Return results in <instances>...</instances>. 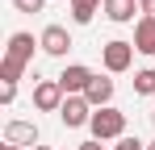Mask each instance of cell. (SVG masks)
Returning a JSON list of instances; mask_svg holds the SVG:
<instances>
[{
    "label": "cell",
    "instance_id": "cell-1",
    "mask_svg": "<svg viewBox=\"0 0 155 150\" xmlns=\"http://www.w3.org/2000/svg\"><path fill=\"white\" fill-rule=\"evenodd\" d=\"M88 129H92V138H97V142H109V138H113V142H122V138H126V113H122V108H113V104H109V108H97V113H92V121H88Z\"/></svg>",
    "mask_w": 155,
    "mask_h": 150
},
{
    "label": "cell",
    "instance_id": "cell-2",
    "mask_svg": "<svg viewBox=\"0 0 155 150\" xmlns=\"http://www.w3.org/2000/svg\"><path fill=\"white\" fill-rule=\"evenodd\" d=\"M101 63H105V71H113V75L130 71V63H134V42H122V38L105 42L101 46Z\"/></svg>",
    "mask_w": 155,
    "mask_h": 150
},
{
    "label": "cell",
    "instance_id": "cell-3",
    "mask_svg": "<svg viewBox=\"0 0 155 150\" xmlns=\"http://www.w3.org/2000/svg\"><path fill=\"white\" fill-rule=\"evenodd\" d=\"M63 100H67V92H63L59 79H38V83H34V108H42V113H59Z\"/></svg>",
    "mask_w": 155,
    "mask_h": 150
},
{
    "label": "cell",
    "instance_id": "cell-4",
    "mask_svg": "<svg viewBox=\"0 0 155 150\" xmlns=\"http://www.w3.org/2000/svg\"><path fill=\"white\" fill-rule=\"evenodd\" d=\"M38 46H42V54H51V58H63L76 42H71L67 25H46V29H42V38H38Z\"/></svg>",
    "mask_w": 155,
    "mask_h": 150
},
{
    "label": "cell",
    "instance_id": "cell-5",
    "mask_svg": "<svg viewBox=\"0 0 155 150\" xmlns=\"http://www.w3.org/2000/svg\"><path fill=\"white\" fill-rule=\"evenodd\" d=\"M59 121L67 125V129L88 125V121H92V104H88L84 96H67V100H63V108H59Z\"/></svg>",
    "mask_w": 155,
    "mask_h": 150
},
{
    "label": "cell",
    "instance_id": "cell-6",
    "mask_svg": "<svg viewBox=\"0 0 155 150\" xmlns=\"http://www.w3.org/2000/svg\"><path fill=\"white\" fill-rule=\"evenodd\" d=\"M92 79H97V75L88 71L84 63H71V67H63V75H59V83H63V92H67V96H84Z\"/></svg>",
    "mask_w": 155,
    "mask_h": 150
},
{
    "label": "cell",
    "instance_id": "cell-7",
    "mask_svg": "<svg viewBox=\"0 0 155 150\" xmlns=\"http://www.w3.org/2000/svg\"><path fill=\"white\" fill-rule=\"evenodd\" d=\"M34 33H13L8 38V46H4V63H17V67H25L29 58H34Z\"/></svg>",
    "mask_w": 155,
    "mask_h": 150
},
{
    "label": "cell",
    "instance_id": "cell-8",
    "mask_svg": "<svg viewBox=\"0 0 155 150\" xmlns=\"http://www.w3.org/2000/svg\"><path fill=\"white\" fill-rule=\"evenodd\" d=\"M4 142L8 146H38V125L34 121H8L4 125Z\"/></svg>",
    "mask_w": 155,
    "mask_h": 150
},
{
    "label": "cell",
    "instance_id": "cell-9",
    "mask_svg": "<svg viewBox=\"0 0 155 150\" xmlns=\"http://www.w3.org/2000/svg\"><path fill=\"white\" fill-rule=\"evenodd\" d=\"M84 100H88L92 108H109V100H113V79H105V75H97V79L88 83V92H84Z\"/></svg>",
    "mask_w": 155,
    "mask_h": 150
},
{
    "label": "cell",
    "instance_id": "cell-10",
    "mask_svg": "<svg viewBox=\"0 0 155 150\" xmlns=\"http://www.w3.org/2000/svg\"><path fill=\"white\" fill-rule=\"evenodd\" d=\"M134 50L138 54H155V21L151 17H138L134 21Z\"/></svg>",
    "mask_w": 155,
    "mask_h": 150
},
{
    "label": "cell",
    "instance_id": "cell-11",
    "mask_svg": "<svg viewBox=\"0 0 155 150\" xmlns=\"http://www.w3.org/2000/svg\"><path fill=\"white\" fill-rule=\"evenodd\" d=\"M101 8H105V17H109L113 25L134 21V13H138V4H134V0H101Z\"/></svg>",
    "mask_w": 155,
    "mask_h": 150
},
{
    "label": "cell",
    "instance_id": "cell-12",
    "mask_svg": "<svg viewBox=\"0 0 155 150\" xmlns=\"http://www.w3.org/2000/svg\"><path fill=\"white\" fill-rule=\"evenodd\" d=\"M97 8H101V0H71V21L88 25L92 17H97Z\"/></svg>",
    "mask_w": 155,
    "mask_h": 150
},
{
    "label": "cell",
    "instance_id": "cell-13",
    "mask_svg": "<svg viewBox=\"0 0 155 150\" xmlns=\"http://www.w3.org/2000/svg\"><path fill=\"white\" fill-rule=\"evenodd\" d=\"M134 92H138V96H155V67L134 71Z\"/></svg>",
    "mask_w": 155,
    "mask_h": 150
},
{
    "label": "cell",
    "instance_id": "cell-14",
    "mask_svg": "<svg viewBox=\"0 0 155 150\" xmlns=\"http://www.w3.org/2000/svg\"><path fill=\"white\" fill-rule=\"evenodd\" d=\"M13 8H17V13H42L46 0H13Z\"/></svg>",
    "mask_w": 155,
    "mask_h": 150
},
{
    "label": "cell",
    "instance_id": "cell-15",
    "mask_svg": "<svg viewBox=\"0 0 155 150\" xmlns=\"http://www.w3.org/2000/svg\"><path fill=\"white\" fill-rule=\"evenodd\" d=\"M0 100L13 104V100H17V83H4V88H0Z\"/></svg>",
    "mask_w": 155,
    "mask_h": 150
},
{
    "label": "cell",
    "instance_id": "cell-16",
    "mask_svg": "<svg viewBox=\"0 0 155 150\" xmlns=\"http://www.w3.org/2000/svg\"><path fill=\"white\" fill-rule=\"evenodd\" d=\"M113 150H143V142H138V138H122Z\"/></svg>",
    "mask_w": 155,
    "mask_h": 150
},
{
    "label": "cell",
    "instance_id": "cell-17",
    "mask_svg": "<svg viewBox=\"0 0 155 150\" xmlns=\"http://www.w3.org/2000/svg\"><path fill=\"white\" fill-rule=\"evenodd\" d=\"M138 13H143V17H151V21H155V0H138Z\"/></svg>",
    "mask_w": 155,
    "mask_h": 150
},
{
    "label": "cell",
    "instance_id": "cell-18",
    "mask_svg": "<svg viewBox=\"0 0 155 150\" xmlns=\"http://www.w3.org/2000/svg\"><path fill=\"white\" fill-rule=\"evenodd\" d=\"M80 150H101V142H97V138H92V142H84V146Z\"/></svg>",
    "mask_w": 155,
    "mask_h": 150
},
{
    "label": "cell",
    "instance_id": "cell-19",
    "mask_svg": "<svg viewBox=\"0 0 155 150\" xmlns=\"http://www.w3.org/2000/svg\"><path fill=\"white\" fill-rule=\"evenodd\" d=\"M0 150H25V146H8V142H4V146H0Z\"/></svg>",
    "mask_w": 155,
    "mask_h": 150
},
{
    "label": "cell",
    "instance_id": "cell-20",
    "mask_svg": "<svg viewBox=\"0 0 155 150\" xmlns=\"http://www.w3.org/2000/svg\"><path fill=\"white\" fill-rule=\"evenodd\" d=\"M34 150H51V146H34Z\"/></svg>",
    "mask_w": 155,
    "mask_h": 150
},
{
    "label": "cell",
    "instance_id": "cell-21",
    "mask_svg": "<svg viewBox=\"0 0 155 150\" xmlns=\"http://www.w3.org/2000/svg\"><path fill=\"white\" fill-rule=\"evenodd\" d=\"M147 150H155V142H151V146H147Z\"/></svg>",
    "mask_w": 155,
    "mask_h": 150
},
{
    "label": "cell",
    "instance_id": "cell-22",
    "mask_svg": "<svg viewBox=\"0 0 155 150\" xmlns=\"http://www.w3.org/2000/svg\"><path fill=\"white\" fill-rule=\"evenodd\" d=\"M151 121H155V113H151Z\"/></svg>",
    "mask_w": 155,
    "mask_h": 150
}]
</instances>
